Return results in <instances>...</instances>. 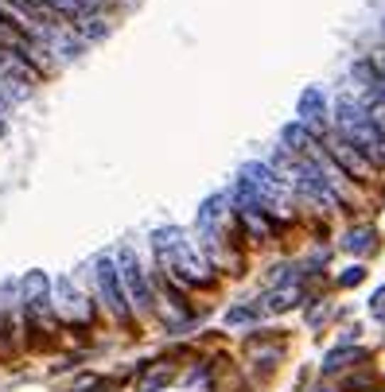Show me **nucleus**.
Here are the masks:
<instances>
[{"instance_id":"13","label":"nucleus","mask_w":385,"mask_h":392,"mask_svg":"<svg viewBox=\"0 0 385 392\" xmlns=\"http://www.w3.org/2000/svg\"><path fill=\"white\" fill-rule=\"evenodd\" d=\"M253 319H257V307H234V311H226V327H245Z\"/></svg>"},{"instance_id":"11","label":"nucleus","mask_w":385,"mask_h":392,"mask_svg":"<svg viewBox=\"0 0 385 392\" xmlns=\"http://www.w3.org/2000/svg\"><path fill=\"white\" fill-rule=\"evenodd\" d=\"M350 357H362V349H335V354L323 361V373H339V369H347Z\"/></svg>"},{"instance_id":"15","label":"nucleus","mask_w":385,"mask_h":392,"mask_svg":"<svg viewBox=\"0 0 385 392\" xmlns=\"http://www.w3.org/2000/svg\"><path fill=\"white\" fill-rule=\"evenodd\" d=\"M370 311H374V315H385V288H378V291H374V303H370Z\"/></svg>"},{"instance_id":"4","label":"nucleus","mask_w":385,"mask_h":392,"mask_svg":"<svg viewBox=\"0 0 385 392\" xmlns=\"http://www.w3.org/2000/svg\"><path fill=\"white\" fill-rule=\"evenodd\" d=\"M327 156H331L335 168H339L342 175H350V179H370V171H374V163L366 160L362 148H354L350 140H342L339 132L327 140Z\"/></svg>"},{"instance_id":"17","label":"nucleus","mask_w":385,"mask_h":392,"mask_svg":"<svg viewBox=\"0 0 385 392\" xmlns=\"http://www.w3.org/2000/svg\"><path fill=\"white\" fill-rule=\"evenodd\" d=\"M381 28H385V23H381Z\"/></svg>"},{"instance_id":"2","label":"nucleus","mask_w":385,"mask_h":392,"mask_svg":"<svg viewBox=\"0 0 385 392\" xmlns=\"http://www.w3.org/2000/svg\"><path fill=\"white\" fill-rule=\"evenodd\" d=\"M51 311H55V319L67 322V327H90V322H94V303H90L75 288V280H67V276L51 283Z\"/></svg>"},{"instance_id":"14","label":"nucleus","mask_w":385,"mask_h":392,"mask_svg":"<svg viewBox=\"0 0 385 392\" xmlns=\"http://www.w3.org/2000/svg\"><path fill=\"white\" fill-rule=\"evenodd\" d=\"M362 280H366V268H362V264H354L350 272H342V276H339V283H347V288H350V283H362Z\"/></svg>"},{"instance_id":"1","label":"nucleus","mask_w":385,"mask_h":392,"mask_svg":"<svg viewBox=\"0 0 385 392\" xmlns=\"http://www.w3.org/2000/svg\"><path fill=\"white\" fill-rule=\"evenodd\" d=\"M117 276H121V288H125V299L133 307V315H152L156 311V291H152V280H148V268L136 261L133 249H121L117 256Z\"/></svg>"},{"instance_id":"6","label":"nucleus","mask_w":385,"mask_h":392,"mask_svg":"<svg viewBox=\"0 0 385 392\" xmlns=\"http://www.w3.org/2000/svg\"><path fill=\"white\" fill-rule=\"evenodd\" d=\"M20 299H23V307L47 303V299H51V280H47L43 272H28V276L20 280Z\"/></svg>"},{"instance_id":"9","label":"nucleus","mask_w":385,"mask_h":392,"mask_svg":"<svg viewBox=\"0 0 385 392\" xmlns=\"http://www.w3.org/2000/svg\"><path fill=\"white\" fill-rule=\"evenodd\" d=\"M350 74H354L362 86H378V78H381V66L378 62H370V58H362V62H354L350 66Z\"/></svg>"},{"instance_id":"12","label":"nucleus","mask_w":385,"mask_h":392,"mask_svg":"<svg viewBox=\"0 0 385 392\" xmlns=\"http://www.w3.org/2000/svg\"><path fill=\"white\" fill-rule=\"evenodd\" d=\"M300 303V291L296 288H281L273 299H269V311H288V307Z\"/></svg>"},{"instance_id":"3","label":"nucleus","mask_w":385,"mask_h":392,"mask_svg":"<svg viewBox=\"0 0 385 392\" xmlns=\"http://www.w3.org/2000/svg\"><path fill=\"white\" fill-rule=\"evenodd\" d=\"M94 283H97V295H102L105 311L121 322H133V307H129V299H125V288H121L117 261H113V256H97L94 261Z\"/></svg>"},{"instance_id":"10","label":"nucleus","mask_w":385,"mask_h":392,"mask_svg":"<svg viewBox=\"0 0 385 392\" xmlns=\"http://www.w3.org/2000/svg\"><path fill=\"white\" fill-rule=\"evenodd\" d=\"M171 381V365H156L152 373H144L141 377V392H156V388H163Z\"/></svg>"},{"instance_id":"8","label":"nucleus","mask_w":385,"mask_h":392,"mask_svg":"<svg viewBox=\"0 0 385 392\" xmlns=\"http://www.w3.org/2000/svg\"><path fill=\"white\" fill-rule=\"evenodd\" d=\"M374 245H378V241H374L370 229H350L347 237H342V249H347V253H370Z\"/></svg>"},{"instance_id":"16","label":"nucleus","mask_w":385,"mask_h":392,"mask_svg":"<svg viewBox=\"0 0 385 392\" xmlns=\"http://www.w3.org/2000/svg\"><path fill=\"white\" fill-rule=\"evenodd\" d=\"M378 66H381V70H385V55H381V62H378Z\"/></svg>"},{"instance_id":"7","label":"nucleus","mask_w":385,"mask_h":392,"mask_svg":"<svg viewBox=\"0 0 385 392\" xmlns=\"http://www.w3.org/2000/svg\"><path fill=\"white\" fill-rule=\"evenodd\" d=\"M281 140H284L281 148H284V152H292V156H304L308 148L315 144V136H311V132H308L300 121H296V124H288V129L281 132Z\"/></svg>"},{"instance_id":"5","label":"nucleus","mask_w":385,"mask_h":392,"mask_svg":"<svg viewBox=\"0 0 385 392\" xmlns=\"http://www.w3.org/2000/svg\"><path fill=\"white\" fill-rule=\"evenodd\" d=\"M296 121L304 124V129L311 132V136H323L327 132V94L319 86H311L300 94V105H296Z\"/></svg>"}]
</instances>
